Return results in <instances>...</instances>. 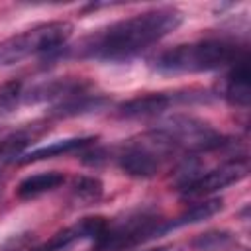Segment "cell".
Instances as JSON below:
<instances>
[{
  "mask_svg": "<svg viewBox=\"0 0 251 251\" xmlns=\"http://www.w3.org/2000/svg\"><path fill=\"white\" fill-rule=\"evenodd\" d=\"M180 24L182 12L176 8L149 10L86 35L75 45V55L100 61H124L173 33Z\"/></svg>",
  "mask_w": 251,
  "mask_h": 251,
  "instance_id": "cell-1",
  "label": "cell"
},
{
  "mask_svg": "<svg viewBox=\"0 0 251 251\" xmlns=\"http://www.w3.org/2000/svg\"><path fill=\"white\" fill-rule=\"evenodd\" d=\"M243 57L245 53L233 43L222 39H204L175 45L159 53L153 67L161 73H204L233 65Z\"/></svg>",
  "mask_w": 251,
  "mask_h": 251,
  "instance_id": "cell-2",
  "label": "cell"
},
{
  "mask_svg": "<svg viewBox=\"0 0 251 251\" xmlns=\"http://www.w3.org/2000/svg\"><path fill=\"white\" fill-rule=\"evenodd\" d=\"M73 35V24L57 20L33 25L22 33H16L0 41V67L16 65L31 55L57 51Z\"/></svg>",
  "mask_w": 251,
  "mask_h": 251,
  "instance_id": "cell-3",
  "label": "cell"
},
{
  "mask_svg": "<svg viewBox=\"0 0 251 251\" xmlns=\"http://www.w3.org/2000/svg\"><path fill=\"white\" fill-rule=\"evenodd\" d=\"M175 151L176 147L173 145V141L155 127L153 131H147L137 139H129L118 155V165L129 176L149 178L161 171L163 163Z\"/></svg>",
  "mask_w": 251,
  "mask_h": 251,
  "instance_id": "cell-4",
  "label": "cell"
},
{
  "mask_svg": "<svg viewBox=\"0 0 251 251\" xmlns=\"http://www.w3.org/2000/svg\"><path fill=\"white\" fill-rule=\"evenodd\" d=\"M157 129L163 131L176 149H186L190 153L214 151L226 145V137L220 131L194 116H171Z\"/></svg>",
  "mask_w": 251,
  "mask_h": 251,
  "instance_id": "cell-5",
  "label": "cell"
},
{
  "mask_svg": "<svg viewBox=\"0 0 251 251\" xmlns=\"http://www.w3.org/2000/svg\"><path fill=\"white\" fill-rule=\"evenodd\" d=\"M163 222L155 216L149 214H139V216H131L116 226L106 227V231L94 241V249L92 251H124L129 249L149 237L155 235H163Z\"/></svg>",
  "mask_w": 251,
  "mask_h": 251,
  "instance_id": "cell-6",
  "label": "cell"
},
{
  "mask_svg": "<svg viewBox=\"0 0 251 251\" xmlns=\"http://www.w3.org/2000/svg\"><path fill=\"white\" fill-rule=\"evenodd\" d=\"M249 173V163L245 157L241 159H231L208 173H202L194 182H190L182 194L184 198H200L206 194H212L216 190H222L226 186H231L239 180H243Z\"/></svg>",
  "mask_w": 251,
  "mask_h": 251,
  "instance_id": "cell-7",
  "label": "cell"
},
{
  "mask_svg": "<svg viewBox=\"0 0 251 251\" xmlns=\"http://www.w3.org/2000/svg\"><path fill=\"white\" fill-rule=\"evenodd\" d=\"M108 220L102 216H90V218H82L80 222H76L75 226H69L61 231H57L55 235H51L47 241L39 243L37 247H31L29 251H63L69 245L80 241V239H92L96 241L108 227Z\"/></svg>",
  "mask_w": 251,
  "mask_h": 251,
  "instance_id": "cell-8",
  "label": "cell"
},
{
  "mask_svg": "<svg viewBox=\"0 0 251 251\" xmlns=\"http://www.w3.org/2000/svg\"><path fill=\"white\" fill-rule=\"evenodd\" d=\"M86 88H88V82L82 78H73V76L53 78V80H45V82L31 86L27 92H24L22 102H25V104H41V102L61 104L65 100L84 94Z\"/></svg>",
  "mask_w": 251,
  "mask_h": 251,
  "instance_id": "cell-9",
  "label": "cell"
},
{
  "mask_svg": "<svg viewBox=\"0 0 251 251\" xmlns=\"http://www.w3.org/2000/svg\"><path fill=\"white\" fill-rule=\"evenodd\" d=\"M194 94L182 96V94H165V92H151V94H143V96H135L127 102H124L122 106H118L116 114L118 118L124 120H139V118H151L157 116L161 112H165L171 104L175 102H186L190 100Z\"/></svg>",
  "mask_w": 251,
  "mask_h": 251,
  "instance_id": "cell-10",
  "label": "cell"
},
{
  "mask_svg": "<svg viewBox=\"0 0 251 251\" xmlns=\"http://www.w3.org/2000/svg\"><path fill=\"white\" fill-rule=\"evenodd\" d=\"M224 98L237 108H247L251 100V73L247 65V57L233 63L231 73L224 82Z\"/></svg>",
  "mask_w": 251,
  "mask_h": 251,
  "instance_id": "cell-11",
  "label": "cell"
},
{
  "mask_svg": "<svg viewBox=\"0 0 251 251\" xmlns=\"http://www.w3.org/2000/svg\"><path fill=\"white\" fill-rule=\"evenodd\" d=\"M49 129L47 124H27L24 127H20L18 131L10 133L4 141H0V163H10V161H18L24 151L35 143L45 131Z\"/></svg>",
  "mask_w": 251,
  "mask_h": 251,
  "instance_id": "cell-12",
  "label": "cell"
},
{
  "mask_svg": "<svg viewBox=\"0 0 251 251\" xmlns=\"http://www.w3.org/2000/svg\"><path fill=\"white\" fill-rule=\"evenodd\" d=\"M110 104V100L106 96L100 94H80L75 96L71 100H65L61 104H55L49 110V118H73V116H82V114H90V112H98L104 110Z\"/></svg>",
  "mask_w": 251,
  "mask_h": 251,
  "instance_id": "cell-13",
  "label": "cell"
},
{
  "mask_svg": "<svg viewBox=\"0 0 251 251\" xmlns=\"http://www.w3.org/2000/svg\"><path fill=\"white\" fill-rule=\"evenodd\" d=\"M63 182H65V175L59 171L37 173V175H31V176H25L24 180H20V184L16 186V194H18V198L27 200V198L45 194L49 190H55Z\"/></svg>",
  "mask_w": 251,
  "mask_h": 251,
  "instance_id": "cell-14",
  "label": "cell"
},
{
  "mask_svg": "<svg viewBox=\"0 0 251 251\" xmlns=\"http://www.w3.org/2000/svg\"><path fill=\"white\" fill-rule=\"evenodd\" d=\"M92 141H96V137H71V139H61V141H53L49 145L37 147L25 155H22L18 159V163L25 165V163H33V161H43V159H51L57 155H65V153H73L76 149H82L86 145H90Z\"/></svg>",
  "mask_w": 251,
  "mask_h": 251,
  "instance_id": "cell-15",
  "label": "cell"
},
{
  "mask_svg": "<svg viewBox=\"0 0 251 251\" xmlns=\"http://www.w3.org/2000/svg\"><path fill=\"white\" fill-rule=\"evenodd\" d=\"M224 202L222 198H210V200H204L200 204H194L190 206L184 214H180L178 218L171 220V222H163V233L171 231V229H176V227H182V226H190V224H198V222H204L212 216H216L220 210H222Z\"/></svg>",
  "mask_w": 251,
  "mask_h": 251,
  "instance_id": "cell-16",
  "label": "cell"
},
{
  "mask_svg": "<svg viewBox=\"0 0 251 251\" xmlns=\"http://www.w3.org/2000/svg\"><path fill=\"white\" fill-rule=\"evenodd\" d=\"M235 243V235L224 229H210L192 239L196 251H227Z\"/></svg>",
  "mask_w": 251,
  "mask_h": 251,
  "instance_id": "cell-17",
  "label": "cell"
},
{
  "mask_svg": "<svg viewBox=\"0 0 251 251\" xmlns=\"http://www.w3.org/2000/svg\"><path fill=\"white\" fill-rule=\"evenodd\" d=\"M104 194V182L98 176H76L73 182V196L76 202L88 206L100 200Z\"/></svg>",
  "mask_w": 251,
  "mask_h": 251,
  "instance_id": "cell-18",
  "label": "cell"
},
{
  "mask_svg": "<svg viewBox=\"0 0 251 251\" xmlns=\"http://www.w3.org/2000/svg\"><path fill=\"white\" fill-rule=\"evenodd\" d=\"M22 96H24V90H22L20 80H8V82L0 84V118L14 112L16 106L20 104Z\"/></svg>",
  "mask_w": 251,
  "mask_h": 251,
  "instance_id": "cell-19",
  "label": "cell"
},
{
  "mask_svg": "<svg viewBox=\"0 0 251 251\" xmlns=\"http://www.w3.org/2000/svg\"><path fill=\"white\" fill-rule=\"evenodd\" d=\"M29 241H31L29 233H18V235H12L10 239H6L0 245V251H25L29 247Z\"/></svg>",
  "mask_w": 251,
  "mask_h": 251,
  "instance_id": "cell-20",
  "label": "cell"
},
{
  "mask_svg": "<svg viewBox=\"0 0 251 251\" xmlns=\"http://www.w3.org/2000/svg\"><path fill=\"white\" fill-rule=\"evenodd\" d=\"M151 251H169V247H157V249H151Z\"/></svg>",
  "mask_w": 251,
  "mask_h": 251,
  "instance_id": "cell-21",
  "label": "cell"
}]
</instances>
